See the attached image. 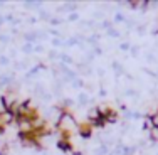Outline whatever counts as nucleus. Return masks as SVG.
<instances>
[{
	"instance_id": "f03ea898",
	"label": "nucleus",
	"mask_w": 158,
	"mask_h": 155,
	"mask_svg": "<svg viewBox=\"0 0 158 155\" xmlns=\"http://www.w3.org/2000/svg\"><path fill=\"white\" fill-rule=\"evenodd\" d=\"M15 123V115H14V111H9V110H5V111L0 113V125H2L3 128L9 127V125Z\"/></svg>"
},
{
	"instance_id": "7ed1b4c3",
	"label": "nucleus",
	"mask_w": 158,
	"mask_h": 155,
	"mask_svg": "<svg viewBox=\"0 0 158 155\" xmlns=\"http://www.w3.org/2000/svg\"><path fill=\"white\" fill-rule=\"evenodd\" d=\"M93 125L89 123V122H86V123H79L77 125V131H79V135L81 137H84V138H88V137H91V133H93Z\"/></svg>"
},
{
	"instance_id": "f257e3e1",
	"label": "nucleus",
	"mask_w": 158,
	"mask_h": 155,
	"mask_svg": "<svg viewBox=\"0 0 158 155\" xmlns=\"http://www.w3.org/2000/svg\"><path fill=\"white\" fill-rule=\"evenodd\" d=\"M57 130L61 131V135H69V137H71V133L77 131V122H76V118H74L69 111H66V110L61 111V115H59Z\"/></svg>"
},
{
	"instance_id": "20e7f679",
	"label": "nucleus",
	"mask_w": 158,
	"mask_h": 155,
	"mask_svg": "<svg viewBox=\"0 0 158 155\" xmlns=\"http://www.w3.org/2000/svg\"><path fill=\"white\" fill-rule=\"evenodd\" d=\"M150 120H152L153 128H158V111H155L153 115H150Z\"/></svg>"
}]
</instances>
